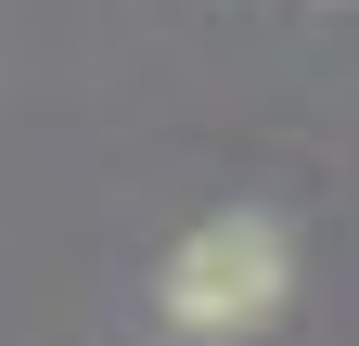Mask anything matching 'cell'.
Here are the masks:
<instances>
[{"label":"cell","instance_id":"6da1fadb","mask_svg":"<svg viewBox=\"0 0 359 346\" xmlns=\"http://www.w3.org/2000/svg\"><path fill=\"white\" fill-rule=\"evenodd\" d=\"M154 308L167 333H193V346H244L295 308V244L283 219H257V205H231V219H193L167 244V282H154Z\"/></svg>","mask_w":359,"mask_h":346}]
</instances>
